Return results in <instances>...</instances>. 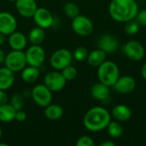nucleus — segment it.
<instances>
[{"instance_id":"nucleus-18","label":"nucleus","mask_w":146,"mask_h":146,"mask_svg":"<svg viewBox=\"0 0 146 146\" xmlns=\"http://www.w3.org/2000/svg\"><path fill=\"white\" fill-rule=\"evenodd\" d=\"M111 115L120 122L127 121L132 117V110L126 104H116L111 110Z\"/></svg>"},{"instance_id":"nucleus-12","label":"nucleus","mask_w":146,"mask_h":146,"mask_svg":"<svg viewBox=\"0 0 146 146\" xmlns=\"http://www.w3.org/2000/svg\"><path fill=\"white\" fill-rule=\"evenodd\" d=\"M33 18L36 25L44 29L50 27L54 22L52 14L49 9L45 8H38Z\"/></svg>"},{"instance_id":"nucleus-33","label":"nucleus","mask_w":146,"mask_h":146,"mask_svg":"<svg viewBox=\"0 0 146 146\" xmlns=\"http://www.w3.org/2000/svg\"><path fill=\"white\" fill-rule=\"evenodd\" d=\"M27 113L21 110H16V113H15V120L17 121L18 122H23L27 120Z\"/></svg>"},{"instance_id":"nucleus-36","label":"nucleus","mask_w":146,"mask_h":146,"mask_svg":"<svg viewBox=\"0 0 146 146\" xmlns=\"http://www.w3.org/2000/svg\"><path fill=\"white\" fill-rule=\"evenodd\" d=\"M5 56L6 54L4 53V51L0 48V64L4 63V60H5Z\"/></svg>"},{"instance_id":"nucleus-39","label":"nucleus","mask_w":146,"mask_h":146,"mask_svg":"<svg viewBox=\"0 0 146 146\" xmlns=\"http://www.w3.org/2000/svg\"><path fill=\"white\" fill-rule=\"evenodd\" d=\"M1 139H2V129L0 127V141H1Z\"/></svg>"},{"instance_id":"nucleus-14","label":"nucleus","mask_w":146,"mask_h":146,"mask_svg":"<svg viewBox=\"0 0 146 146\" xmlns=\"http://www.w3.org/2000/svg\"><path fill=\"white\" fill-rule=\"evenodd\" d=\"M98 46L106 54L115 52L119 47V41L115 36L110 33L103 34L98 41Z\"/></svg>"},{"instance_id":"nucleus-7","label":"nucleus","mask_w":146,"mask_h":146,"mask_svg":"<svg viewBox=\"0 0 146 146\" xmlns=\"http://www.w3.org/2000/svg\"><path fill=\"white\" fill-rule=\"evenodd\" d=\"M73 54L67 49H59L56 50L50 56V65L56 70H62L71 65L73 62Z\"/></svg>"},{"instance_id":"nucleus-3","label":"nucleus","mask_w":146,"mask_h":146,"mask_svg":"<svg viewBox=\"0 0 146 146\" xmlns=\"http://www.w3.org/2000/svg\"><path fill=\"white\" fill-rule=\"evenodd\" d=\"M120 77V69L117 64L112 61H104L98 67V78L99 82L113 86Z\"/></svg>"},{"instance_id":"nucleus-24","label":"nucleus","mask_w":146,"mask_h":146,"mask_svg":"<svg viewBox=\"0 0 146 146\" xmlns=\"http://www.w3.org/2000/svg\"><path fill=\"white\" fill-rule=\"evenodd\" d=\"M28 40L32 44H40L43 43L45 38V33L44 28L36 27L31 29L28 33Z\"/></svg>"},{"instance_id":"nucleus-11","label":"nucleus","mask_w":146,"mask_h":146,"mask_svg":"<svg viewBox=\"0 0 146 146\" xmlns=\"http://www.w3.org/2000/svg\"><path fill=\"white\" fill-rule=\"evenodd\" d=\"M17 21L15 16L5 11L0 12V33L5 36L10 35L16 30Z\"/></svg>"},{"instance_id":"nucleus-22","label":"nucleus","mask_w":146,"mask_h":146,"mask_svg":"<svg viewBox=\"0 0 146 146\" xmlns=\"http://www.w3.org/2000/svg\"><path fill=\"white\" fill-rule=\"evenodd\" d=\"M39 76V70L38 68L30 66L25 67L21 70V79L26 83H33L38 80Z\"/></svg>"},{"instance_id":"nucleus-20","label":"nucleus","mask_w":146,"mask_h":146,"mask_svg":"<svg viewBox=\"0 0 146 146\" xmlns=\"http://www.w3.org/2000/svg\"><path fill=\"white\" fill-rule=\"evenodd\" d=\"M106 56H107V54L104 50H102L98 48L97 50L91 51L88 54L86 61L90 66L94 67V68H98L104 61H106Z\"/></svg>"},{"instance_id":"nucleus-16","label":"nucleus","mask_w":146,"mask_h":146,"mask_svg":"<svg viewBox=\"0 0 146 146\" xmlns=\"http://www.w3.org/2000/svg\"><path fill=\"white\" fill-rule=\"evenodd\" d=\"M91 95L92 97L98 100L101 101L103 103H107L108 100L110 98V86L98 82L94 84L91 89Z\"/></svg>"},{"instance_id":"nucleus-30","label":"nucleus","mask_w":146,"mask_h":146,"mask_svg":"<svg viewBox=\"0 0 146 146\" xmlns=\"http://www.w3.org/2000/svg\"><path fill=\"white\" fill-rule=\"evenodd\" d=\"M62 75L64 76V78L66 79L67 81H70L73 80L76 78L77 74H78V71L77 68L72 65H68V67L64 68L63 69L61 70Z\"/></svg>"},{"instance_id":"nucleus-19","label":"nucleus","mask_w":146,"mask_h":146,"mask_svg":"<svg viewBox=\"0 0 146 146\" xmlns=\"http://www.w3.org/2000/svg\"><path fill=\"white\" fill-rule=\"evenodd\" d=\"M15 82V73L7 67L0 68V90L9 89Z\"/></svg>"},{"instance_id":"nucleus-37","label":"nucleus","mask_w":146,"mask_h":146,"mask_svg":"<svg viewBox=\"0 0 146 146\" xmlns=\"http://www.w3.org/2000/svg\"><path fill=\"white\" fill-rule=\"evenodd\" d=\"M141 75L143 77V79L146 80V62H145L141 68Z\"/></svg>"},{"instance_id":"nucleus-25","label":"nucleus","mask_w":146,"mask_h":146,"mask_svg":"<svg viewBox=\"0 0 146 146\" xmlns=\"http://www.w3.org/2000/svg\"><path fill=\"white\" fill-rule=\"evenodd\" d=\"M107 131L110 138L112 139H119L123 134V127L120 121H110L107 127Z\"/></svg>"},{"instance_id":"nucleus-17","label":"nucleus","mask_w":146,"mask_h":146,"mask_svg":"<svg viewBox=\"0 0 146 146\" xmlns=\"http://www.w3.org/2000/svg\"><path fill=\"white\" fill-rule=\"evenodd\" d=\"M27 38L26 35L21 32L15 31L9 35V44L12 50H23L27 46Z\"/></svg>"},{"instance_id":"nucleus-10","label":"nucleus","mask_w":146,"mask_h":146,"mask_svg":"<svg viewBox=\"0 0 146 146\" xmlns=\"http://www.w3.org/2000/svg\"><path fill=\"white\" fill-rule=\"evenodd\" d=\"M67 80L62 75V72L52 71L48 73L44 80V84L52 92H57L62 91L66 86Z\"/></svg>"},{"instance_id":"nucleus-26","label":"nucleus","mask_w":146,"mask_h":146,"mask_svg":"<svg viewBox=\"0 0 146 146\" xmlns=\"http://www.w3.org/2000/svg\"><path fill=\"white\" fill-rule=\"evenodd\" d=\"M64 14L66 15L67 17L70 18V19H74L75 18L77 15H80V8L77 4H75L74 3H67L64 5Z\"/></svg>"},{"instance_id":"nucleus-9","label":"nucleus","mask_w":146,"mask_h":146,"mask_svg":"<svg viewBox=\"0 0 146 146\" xmlns=\"http://www.w3.org/2000/svg\"><path fill=\"white\" fill-rule=\"evenodd\" d=\"M27 63L30 66L39 68L45 60V51L40 44H32L25 52Z\"/></svg>"},{"instance_id":"nucleus-5","label":"nucleus","mask_w":146,"mask_h":146,"mask_svg":"<svg viewBox=\"0 0 146 146\" xmlns=\"http://www.w3.org/2000/svg\"><path fill=\"white\" fill-rule=\"evenodd\" d=\"M31 97L38 106L45 108L51 104L52 92L44 84L37 85L33 88L31 92Z\"/></svg>"},{"instance_id":"nucleus-35","label":"nucleus","mask_w":146,"mask_h":146,"mask_svg":"<svg viewBox=\"0 0 146 146\" xmlns=\"http://www.w3.org/2000/svg\"><path fill=\"white\" fill-rule=\"evenodd\" d=\"M115 143L111 141V140H107V141H104L100 144V146H115Z\"/></svg>"},{"instance_id":"nucleus-8","label":"nucleus","mask_w":146,"mask_h":146,"mask_svg":"<svg viewBox=\"0 0 146 146\" xmlns=\"http://www.w3.org/2000/svg\"><path fill=\"white\" fill-rule=\"evenodd\" d=\"M72 29L79 36L87 37L93 31V23L86 15H79L72 19Z\"/></svg>"},{"instance_id":"nucleus-38","label":"nucleus","mask_w":146,"mask_h":146,"mask_svg":"<svg viewBox=\"0 0 146 146\" xmlns=\"http://www.w3.org/2000/svg\"><path fill=\"white\" fill-rule=\"evenodd\" d=\"M5 40H6V36L4 34H3V33H0V46L4 44Z\"/></svg>"},{"instance_id":"nucleus-2","label":"nucleus","mask_w":146,"mask_h":146,"mask_svg":"<svg viewBox=\"0 0 146 146\" xmlns=\"http://www.w3.org/2000/svg\"><path fill=\"white\" fill-rule=\"evenodd\" d=\"M111 121V114L104 107L96 106L90 109L83 119L84 127L90 132H100L107 128Z\"/></svg>"},{"instance_id":"nucleus-27","label":"nucleus","mask_w":146,"mask_h":146,"mask_svg":"<svg viewBox=\"0 0 146 146\" xmlns=\"http://www.w3.org/2000/svg\"><path fill=\"white\" fill-rule=\"evenodd\" d=\"M140 28V24L138 22V21L136 20H131L129 21H127L124 27V30L125 33L128 35H135L136 33H139Z\"/></svg>"},{"instance_id":"nucleus-1","label":"nucleus","mask_w":146,"mask_h":146,"mask_svg":"<svg viewBox=\"0 0 146 146\" xmlns=\"http://www.w3.org/2000/svg\"><path fill=\"white\" fill-rule=\"evenodd\" d=\"M139 5L135 0H112L109 5L110 17L117 21L126 23L136 18Z\"/></svg>"},{"instance_id":"nucleus-29","label":"nucleus","mask_w":146,"mask_h":146,"mask_svg":"<svg viewBox=\"0 0 146 146\" xmlns=\"http://www.w3.org/2000/svg\"><path fill=\"white\" fill-rule=\"evenodd\" d=\"M88 50L84 47V46H79L77 47L74 52H73V57L74 59H75L78 62H82L86 60L87 56H88Z\"/></svg>"},{"instance_id":"nucleus-28","label":"nucleus","mask_w":146,"mask_h":146,"mask_svg":"<svg viewBox=\"0 0 146 146\" xmlns=\"http://www.w3.org/2000/svg\"><path fill=\"white\" fill-rule=\"evenodd\" d=\"M9 104L15 108V110H21L23 109L25 105V99L22 95L19 93H15L11 97Z\"/></svg>"},{"instance_id":"nucleus-34","label":"nucleus","mask_w":146,"mask_h":146,"mask_svg":"<svg viewBox=\"0 0 146 146\" xmlns=\"http://www.w3.org/2000/svg\"><path fill=\"white\" fill-rule=\"evenodd\" d=\"M8 102H9L8 94L4 90H0V105L8 104Z\"/></svg>"},{"instance_id":"nucleus-13","label":"nucleus","mask_w":146,"mask_h":146,"mask_svg":"<svg viewBox=\"0 0 146 146\" xmlns=\"http://www.w3.org/2000/svg\"><path fill=\"white\" fill-rule=\"evenodd\" d=\"M113 86L115 90L121 94H129L134 91L136 87V80L130 75L120 76Z\"/></svg>"},{"instance_id":"nucleus-4","label":"nucleus","mask_w":146,"mask_h":146,"mask_svg":"<svg viewBox=\"0 0 146 146\" xmlns=\"http://www.w3.org/2000/svg\"><path fill=\"white\" fill-rule=\"evenodd\" d=\"M27 59L25 52L22 50H13L9 52L4 60V65L9 69L13 71L14 73L21 71L27 66Z\"/></svg>"},{"instance_id":"nucleus-31","label":"nucleus","mask_w":146,"mask_h":146,"mask_svg":"<svg viewBox=\"0 0 146 146\" xmlns=\"http://www.w3.org/2000/svg\"><path fill=\"white\" fill-rule=\"evenodd\" d=\"M76 145L77 146H94L95 145V142L94 140L86 135L81 136L78 139L77 142H76Z\"/></svg>"},{"instance_id":"nucleus-32","label":"nucleus","mask_w":146,"mask_h":146,"mask_svg":"<svg viewBox=\"0 0 146 146\" xmlns=\"http://www.w3.org/2000/svg\"><path fill=\"white\" fill-rule=\"evenodd\" d=\"M137 21L140 24V26L146 27V9H144L140 11H139L137 16Z\"/></svg>"},{"instance_id":"nucleus-15","label":"nucleus","mask_w":146,"mask_h":146,"mask_svg":"<svg viewBox=\"0 0 146 146\" xmlns=\"http://www.w3.org/2000/svg\"><path fill=\"white\" fill-rule=\"evenodd\" d=\"M15 7L18 13L25 18L33 17L38 9L35 0H16Z\"/></svg>"},{"instance_id":"nucleus-21","label":"nucleus","mask_w":146,"mask_h":146,"mask_svg":"<svg viewBox=\"0 0 146 146\" xmlns=\"http://www.w3.org/2000/svg\"><path fill=\"white\" fill-rule=\"evenodd\" d=\"M63 108L59 104H50L48 106L45 107L44 110V115L50 121H57L61 119L63 115Z\"/></svg>"},{"instance_id":"nucleus-23","label":"nucleus","mask_w":146,"mask_h":146,"mask_svg":"<svg viewBox=\"0 0 146 146\" xmlns=\"http://www.w3.org/2000/svg\"><path fill=\"white\" fill-rule=\"evenodd\" d=\"M16 110L10 104L0 105V121L10 122L15 120Z\"/></svg>"},{"instance_id":"nucleus-40","label":"nucleus","mask_w":146,"mask_h":146,"mask_svg":"<svg viewBox=\"0 0 146 146\" xmlns=\"http://www.w3.org/2000/svg\"><path fill=\"white\" fill-rule=\"evenodd\" d=\"M8 1H9V2H15L16 0H8Z\"/></svg>"},{"instance_id":"nucleus-6","label":"nucleus","mask_w":146,"mask_h":146,"mask_svg":"<svg viewBox=\"0 0 146 146\" xmlns=\"http://www.w3.org/2000/svg\"><path fill=\"white\" fill-rule=\"evenodd\" d=\"M123 54L133 62H140L145 56L144 45L138 40H130L122 47Z\"/></svg>"}]
</instances>
